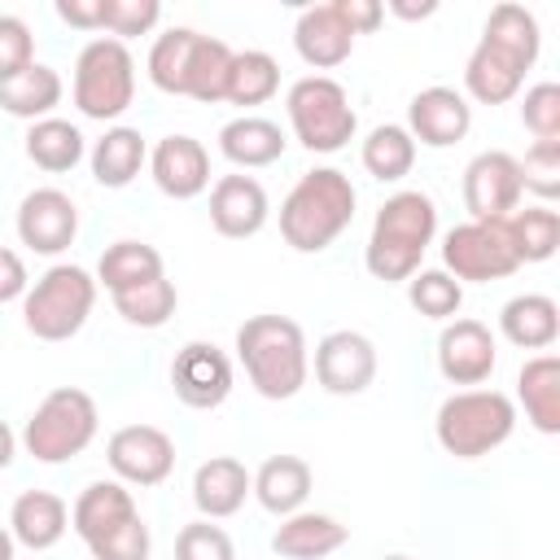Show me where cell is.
<instances>
[{
	"instance_id": "cell-25",
	"label": "cell",
	"mask_w": 560,
	"mask_h": 560,
	"mask_svg": "<svg viewBox=\"0 0 560 560\" xmlns=\"http://www.w3.org/2000/svg\"><path fill=\"white\" fill-rule=\"evenodd\" d=\"M219 153L241 166V171H254V166H271L284 158V131L280 122L271 118H258V114H241L232 122L219 127Z\"/></svg>"
},
{
	"instance_id": "cell-31",
	"label": "cell",
	"mask_w": 560,
	"mask_h": 560,
	"mask_svg": "<svg viewBox=\"0 0 560 560\" xmlns=\"http://www.w3.org/2000/svg\"><path fill=\"white\" fill-rule=\"evenodd\" d=\"M144 162H149V149L136 127H109L92 144V179L101 188H127Z\"/></svg>"
},
{
	"instance_id": "cell-19",
	"label": "cell",
	"mask_w": 560,
	"mask_h": 560,
	"mask_svg": "<svg viewBox=\"0 0 560 560\" xmlns=\"http://www.w3.org/2000/svg\"><path fill=\"white\" fill-rule=\"evenodd\" d=\"M271 219V201L267 188L254 175H219L210 188V223L219 236L228 241H245L258 236Z\"/></svg>"
},
{
	"instance_id": "cell-36",
	"label": "cell",
	"mask_w": 560,
	"mask_h": 560,
	"mask_svg": "<svg viewBox=\"0 0 560 560\" xmlns=\"http://www.w3.org/2000/svg\"><path fill=\"white\" fill-rule=\"evenodd\" d=\"M153 276H162V254L144 241H114V245H105V254L96 262V284H105L109 293L144 284Z\"/></svg>"
},
{
	"instance_id": "cell-44",
	"label": "cell",
	"mask_w": 560,
	"mask_h": 560,
	"mask_svg": "<svg viewBox=\"0 0 560 560\" xmlns=\"http://www.w3.org/2000/svg\"><path fill=\"white\" fill-rule=\"evenodd\" d=\"M35 61V35L22 18L13 13H0V83L22 74L26 66Z\"/></svg>"
},
{
	"instance_id": "cell-14",
	"label": "cell",
	"mask_w": 560,
	"mask_h": 560,
	"mask_svg": "<svg viewBox=\"0 0 560 560\" xmlns=\"http://www.w3.org/2000/svg\"><path fill=\"white\" fill-rule=\"evenodd\" d=\"M175 398L192 411H214L232 394V359L214 341H188L175 350L171 363Z\"/></svg>"
},
{
	"instance_id": "cell-51",
	"label": "cell",
	"mask_w": 560,
	"mask_h": 560,
	"mask_svg": "<svg viewBox=\"0 0 560 560\" xmlns=\"http://www.w3.org/2000/svg\"><path fill=\"white\" fill-rule=\"evenodd\" d=\"M385 560H411V556H385Z\"/></svg>"
},
{
	"instance_id": "cell-24",
	"label": "cell",
	"mask_w": 560,
	"mask_h": 560,
	"mask_svg": "<svg viewBox=\"0 0 560 560\" xmlns=\"http://www.w3.org/2000/svg\"><path fill=\"white\" fill-rule=\"evenodd\" d=\"M346 538H350V529L337 516L293 512V516H280V525L271 534V551L284 556V560H324L337 547H346Z\"/></svg>"
},
{
	"instance_id": "cell-7",
	"label": "cell",
	"mask_w": 560,
	"mask_h": 560,
	"mask_svg": "<svg viewBox=\"0 0 560 560\" xmlns=\"http://www.w3.org/2000/svg\"><path fill=\"white\" fill-rule=\"evenodd\" d=\"M96 306V280L92 271L74 262H52L22 298V324L39 341H70Z\"/></svg>"
},
{
	"instance_id": "cell-42",
	"label": "cell",
	"mask_w": 560,
	"mask_h": 560,
	"mask_svg": "<svg viewBox=\"0 0 560 560\" xmlns=\"http://www.w3.org/2000/svg\"><path fill=\"white\" fill-rule=\"evenodd\" d=\"M149 547H153V538H149V525L140 516H131L127 525H118L105 538L88 542L92 560H149Z\"/></svg>"
},
{
	"instance_id": "cell-6",
	"label": "cell",
	"mask_w": 560,
	"mask_h": 560,
	"mask_svg": "<svg viewBox=\"0 0 560 560\" xmlns=\"http://www.w3.org/2000/svg\"><path fill=\"white\" fill-rule=\"evenodd\" d=\"M516 429V402L499 389H459L442 398L433 416L438 446L455 459H481L499 451Z\"/></svg>"
},
{
	"instance_id": "cell-23",
	"label": "cell",
	"mask_w": 560,
	"mask_h": 560,
	"mask_svg": "<svg viewBox=\"0 0 560 560\" xmlns=\"http://www.w3.org/2000/svg\"><path fill=\"white\" fill-rule=\"evenodd\" d=\"M66 529H70V508L52 490H22L9 508V534H13V542H22L31 551L57 547L66 538Z\"/></svg>"
},
{
	"instance_id": "cell-12",
	"label": "cell",
	"mask_w": 560,
	"mask_h": 560,
	"mask_svg": "<svg viewBox=\"0 0 560 560\" xmlns=\"http://www.w3.org/2000/svg\"><path fill=\"white\" fill-rule=\"evenodd\" d=\"M521 166L503 149H486L464 166V210L486 223V219H508L521 210Z\"/></svg>"
},
{
	"instance_id": "cell-41",
	"label": "cell",
	"mask_w": 560,
	"mask_h": 560,
	"mask_svg": "<svg viewBox=\"0 0 560 560\" xmlns=\"http://www.w3.org/2000/svg\"><path fill=\"white\" fill-rule=\"evenodd\" d=\"M162 18L158 0H105V31L109 39H131V35H149Z\"/></svg>"
},
{
	"instance_id": "cell-5",
	"label": "cell",
	"mask_w": 560,
	"mask_h": 560,
	"mask_svg": "<svg viewBox=\"0 0 560 560\" xmlns=\"http://www.w3.org/2000/svg\"><path fill=\"white\" fill-rule=\"evenodd\" d=\"M228 66H232V48L223 39H214V35L192 31V26H171L149 48L153 88L171 92V96H192L201 105L223 101Z\"/></svg>"
},
{
	"instance_id": "cell-22",
	"label": "cell",
	"mask_w": 560,
	"mask_h": 560,
	"mask_svg": "<svg viewBox=\"0 0 560 560\" xmlns=\"http://www.w3.org/2000/svg\"><path fill=\"white\" fill-rule=\"evenodd\" d=\"M254 490V477L241 459L232 455H210L206 464H197L192 472V503L201 512V521H223V516H236L245 508Z\"/></svg>"
},
{
	"instance_id": "cell-15",
	"label": "cell",
	"mask_w": 560,
	"mask_h": 560,
	"mask_svg": "<svg viewBox=\"0 0 560 560\" xmlns=\"http://www.w3.org/2000/svg\"><path fill=\"white\" fill-rule=\"evenodd\" d=\"M105 459L127 486H162L175 468V442L158 424H122L109 433Z\"/></svg>"
},
{
	"instance_id": "cell-9",
	"label": "cell",
	"mask_w": 560,
	"mask_h": 560,
	"mask_svg": "<svg viewBox=\"0 0 560 560\" xmlns=\"http://www.w3.org/2000/svg\"><path fill=\"white\" fill-rule=\"evenodd\" d=\"M284 105H289V127H293L302 149L337 153V149H346L354 140L359 118H354V105H350V96H346V88L337 79L306 74V79H298L289 88Z\"/></svg>"
},
{
	"instance_id": "cell-38",
	"label": "cell",
	"mask_w": 560,
	"mask_h": 560,
	"mask_svg": "<svg viewBox=\"0 0 560 560\" xmlns=\"http://www.w3.org/2000/svg\"><path fill=\"white\" fill-rule=\"evenodd\" d=\"M407 302H411L424 319H451V315H459V306H464V284H459L455 276H446L442 267L416 271V276L407 280Z\"/></svg>"
},
{
	"instance_id": "cell-48",
	"label": "cell",
	"mask_w": 560,
	"mask_h": 560,
	"mask_svg": "<svg viewBox=\"0 0 560 560\" xmlns=\"http://www.w3.org/2000/svg\"><path fill=\"white\" fill-rule=\"evenodd\" d=\"M394 18H402V22H420V18H433L438 13V4L433 0H424V4H407V0H389L385 4Z\"/></svg>"
},
{
	"instance_id": "cell-26",
	"label": "cell",
	"mask_w": 560,
	"mask_h": 560,
	"mask_svg": "<svg viewBox=\"0 0 560 560\" xmlns=\"http://www.w3.org/2000/svg\"><path fill=\"white\" fill-rule=\"evenodd\" d=\"M499 332L521 350H547L560 337V306L547 293H516L499 311Z\"/></svg>"
},
{
	"instance_id": "cell-45",
	"label": "cell",
	"mask_w": 560,
	"mask_h": 560,
	"mask_svg": "<svg viewBox=\"0 0 560 560\" xmlns=\"http://www.w3.org/2000/svg\"><path fill=\"white\" fill-rule=\"evenodd\" d=\"M31 276H26V262H22V254L18 249H9V245H0V306L4 302H18V298H26V284Z\"/></svg>"
},
{
	"instance_id": "cell-20",
	"label": "cell",
	"mask_w": 560,
	"mask_h": 560,
	"mask_svg": "<svg viewBox=\"0 0 560 560\" xmlns=\"http://www.w3.org/2000/svg\"><path fill=\"white\" fill-rule=\"evenodd\" d=\"M149 171L153 184L175 201H192L210 188V153L192 136H162L149 153Z\"/></svg>"
},
{
	"instance_id": "cell-32",
	"label": "cell",
	"mask_w": 560,
	"mask_h": 560,
	"mask_svg": "<svg viewBox=\"0 0 560 560\" xmlns=\"http://www.w3.org/2000/svg\"><path fill=\"white\" fill-rule=\"evenodd\" d=\"M26 158L48 175L74 171L83 162V131L66 118H39L26 127Z\"/></svg>"
},
{
	"instance_id": "cell-29",
	"label": "cell",
	"mask_w": 560,
	"mask_h": 560,
	"mask_svg": "<svg viewBox=\"0 0 560 560\" xmlns=\"http://www.w3.org/2000/svg\"><path fill=\"white\" fill-rule=\"evenodd\" d=\"M131 516H140V512H136V499H131V490L122 481H92L70 508V525H74V534L83 542L105 538L109 529L127 525Z\"/></svg>"
},
{
	"instance_id": "cell-27",
	"label": "cell",
	"mask_w": 560,
	"mask_h": 560,
	"mask_svg": "<svg viewBox=\"0 0 560 560\" xmlns=\"http://www.w3.org/2000/svg\"><path fill=\"white\" fill-rule=\"evenodd\" d=\"M516 398L525 407V420L538 433H560V359L556 354H534L516 372Z\"/></svg>"
},
{
	"instance_id": "cell-46",
	"label": "cell",
	"mask_w": 560,
	"mask_h": 560,
	"mask_svg": "<svg viewBox=\"0 0 560 560\" xmlns=\"http://www.w3.org/2000/svg\"><path fill=\"white\" fill-rule=\"evenodd\" d=\"M57 18L79 31H105V0H57Z\"/></svg>"
},
{
	"instance_id": "cell-33",
	"label": "cell",
	"mask_w": 560,
	"mask_h": 560,
	"mask_svg": "<svg viewBox=\"0 0 560 560\" xmlns=\"http://www.w3.org/2000/svg\"><path fill=\"white\" fill-rule=\"evenodd\" d=\"M276 92H280V66H276L271 52H262V48L232 52L223 101H232V105H262V101H271Z\"/></svg>"
},
{
	"instance_id": "cell-3",
	"label": "cell",
	"mask_w": 560,
	"mask_h": 560,
	"mask_svg": "<svg viewBox=\"0 0 560 560\" xmlns=\"http://www.w3.org/2000/svg\"><path fill=\"white\" fill-rule=\"evenodd\" d=\"M354 184L337 166H315L306 171L289 197L280 201V236L298 254H319L328 249L350 223H354Z\"/></svg>"
},
{
	"instance_id": "cell-16",
	"label": "cell",
	"mask_w": 560,
	"mask_h": 560,
	"mask_svg": "<svg viewBox=\"0 0 560 560\" xmlns=\"http://www.w3.org/2000/svg\"><path fill=\"white\" fill-rule=\"evenodd\" d=\"M79 236V206L61 188H31L18 206V241L35 254H61Z\"/></svg>"
},
{
	"instance_id": "cell-43",
	"label": "cell",
	"mask_w": 560,
	"mask_h": 560,
	"mask_svg": "<svg viewBox=\"0 0 560 560\" xmlns=\"http://www.w3.org/2000/svg\"><path fill=\"white\" fill-rule=\"evenodd\" d=\"M521 122L538 140H560V88L556 83H534L521 101Z\"/></svg>"
},
{
	"instance_id": "cell-34",
	"label": "cell",
	"mask_w": 560,
	"mask_h": 560,
	"mask_svg": "<svg viewBox=\"0 0 560 560\" xmlns=\"http://www.w3.org/2000/svg\"><path fill=\"white\" fill-rule=\"evenodd\" d=\"M359 158H363V171H368L372 179L394 184V179L411 175V166H416V140H411L407 127H398V122H381V127L368 131Z\"/></svg>"
},
{
	"instance_id": "cell-37",
	"label": "cell",
	"mask_w": 560,
	"mask_h": 560,
	"mask_svg": "<svg viewBox=\"0 0 560 560\" xmlns=\"http://www.w3.org/2000/svg\"><path fill=\"white\" fill-rule=\"evenodd\" d=\"M109 298H114V311H118L131 328H162V324L175 315V306H179V293H175V284L166 280V271L153 276V280H144V284L118 289V293H109Z\"/></svg>"
},
{
	"instance_id": "cell-30",
	"label": "cell",
	"mask_w": 560,
	"mask_h": 560,
	"mask_svg": "<svg viewBox=\"0 0 560 560\" xmlns=\"http://www.w3.org/2000/svg\"><path fill=\"white\" fill-rule=\"evenodd\" d=\"M61 74L44 61H31L22 74L4 79L0 83V109L13 114V118H26V122H39V118H52V109L61 105Z\"/></svg>"
},
{
	"instance_id": "cell-11",
	"label": "cell",
	"mask_w": 560,
	"mask_h": 560,
	"mask_svg": "<svg viewBox=\"0 0 560 560\" xmlns=\"http://www.w3.org/2000/svg\"><path fill=\"white\" fill-rule=\"evenodd\" d=\"M521 262H516V249L508 241V228L503 219H468L459 228H451L442 236V271L455 276V280H472V284H490V280H503L512 276Z\"/></svg>"
},
{
	"instance_id": "cell-28",
	"label": "cell",
	"mask_w": 560,
	"mask_h": 560,
	"mask_svg": "<svg viewBox=\"0 0 560 560\" xmlns=\"http://www.w3.org/2000/svg\"><path fill=\"white\" fill-rule=\"evenodd\" d=\"M311 464L302 455H271L262 459V468L254 472V499L271 512V516H293L302 512L306 494H311Z\"/></svg>"
},
{
	"instance_id": "cell-2",
	"label": "cell",
	"mask_w": 560,
	"mask_h": 560,
	"mask_svg": "<svg viewBox=\"0 0 560 560\" xmlns=\"http://www.w3.org/2000/svg\"><path fill=\"white\" fill-rule=\"evenodd\" d=\"M438 236V206L429 192L420 188H402L394 197L381 201L376 219H372V236L363 249V262L376 280L385 284H402L420 271L424 249Z\"/></svg>"
},
{
	"instance_id": "cell-40",
	"label": "cell",
	"mask_w": 560,
	"mask_h": 560,
	"mask_svg": "<svg viewBox=\"0 0 560 560\" xmlns=\"http://www.w3.org/2000/svg\"><path fill=\"white\" fill-rule=\"evenodd\" d=\"M175 560H236V547H232L228 529H219L210 521H192L175 538Z\"/></svg>"
},
{
	"instance_id": "cell-21",
	"label": "cell",
	"mask_w": 560,
	"mask_h": 560,
	"mask_svg": "<svg viewBox=\"0 0 560 560\" xmlns=\"http://www.w3.org/2000/svg\"><path fill=\"white\" fill-rule=\"evenodd\" d=\"M293 48L315 70H332V66H341L354 52V31L341 18L337 0L311 4V9L298 13V22H293Z\"/></svg>"
},
{
	"instance_id": "cell-17",
	"label": "cell",
	"mask_w": 560,
	"mask_h": 560,
	"mask_svg": "<svg viewBox=\"0 0 560 560\" xmlns=\"http://www.w3.org/2000/svg\"><path fill=\"white\" fill-rule=\"evenodd\" d=\"M499 363L494 332L481 319H451L438 337V372L451 385H481Z\"/></svg>"
},
{
	"instance_id": "cell-18",
	"label": "cell",
	"mask_w": 560,
	"mask_h": 560,
	"mask_svg": "<svg viewBox=\"0 0 560 560\" xmlns=\"http://www.w3.org/2000/svg\"><path fill=\"white\" fill-rule=\"evenodd\" d=\"M468 127H472V105L455 88L433 83V88L416 92L411 105H407V131H411V140H420L429 149L459 144L468 136Z\"/></svg>"
},
{
	"instance_id": "cell-39",
	"label": "cell",
	"mask_w": 560,
	"mask_h": 560,
	"mask_svg": "<svg viewBox=\"0 0 560 560\" xmlns=\"http://www.w3.org/2000/svg\"><path fill=\"white\" fill-rule=\"evenodd\" d=\"M516 166H521V188L538 192L542 201L560 192V140H534L525 158H516Z\"/></svg>"
},
{
	"instance_id": "cell-49",
	"label": "cell",
	"mask_w": 560,
	"mask_h": 560,
	"mask_svg": "<svg viewBox=\"0 0 560 560\" xmlns=\"http://www.w3.org/2000/svg\"><path fill=\"white\" fill-rule=\"evenodd\" d=\"M13 455H18V433H13V429L0 420V472L13 464Z\"/></svg>"
},
{
	"instance_id": "cell-13",
	"label": "cell",
	"mask_w": 560,
	"mask_h": 560,
	"mask_svg": "<svg viewBox=\"0 0 560 560\" xmlns=\"http://www.w3.org/2000/svg\"><path fill=\"white\" fill-rule=\"evenodd\" d=\"M315 381L337 398H354L376 381V346L359 328H337L315 346Z\"/></svg>"
},
{
	"instance_id": "cell-10",
	"label": "cell",
	"mask_w": 560,
	"mask_h": 560,
	"mask_svg": "<svg viewBox=\"0 0 560 560\" xmlns=\"http://www.w3.org/2000/svg\"><path fill=\"white\" fill-rule=\"evenodd\" d=\"M136 101V61L127 44L101 35L74 57V105L83 118L109 122Z\"/></svg>"
},
{
	"instance_id": "cell-8",
	"label": "cell",
	"mask_w": 560,
	"mask_h": 560,
	"mask_svg": "<svg viewBox=\"0 0 560 560\" xmlns=\"http://www.w3.org/2000/svg\"><path fill=\"white\" fill-rule=\"evenodd\" d=\"M96 424H101V416H96L92 394L74 389V385H57L31 411V420L22 429V446L39 464H66L92 446Z\"/></svg>"
},
{
	"instance_id": "cell-4",
	"label": "cell",
	"mask_w": 560,
	"mask_h": 560,
	"mask_svg": "<svg viewBox=\"0 0 560 560\" xmlns=\"http://www.w3.org/2000/svg\"><path fill=\"white\" fill-rule=\"evenodd\" d=\"M236 359H241L249 385L271 402L293 398L311 372L306 337H302L298 319H289V315H249L236 328Z\"/></svg>"
},
{
	"instance_id": "cell-35",
	"label": "cell",
	"mask_w": 560,
	"mask_h": 560,
	"mask_svg": "<svg viewBox=\"0 0 560 560\" xmlns=\"http://www.w3.org/2000/svg\"><path fill=\"white\" fill-rule=\"evenodd\" d=\"M508 228V241L516 249V262H547L560 245V214L551 206H525V210H512L503 219Z\"/></svg>"
},
{
	"instance_id": "cell-1",
	"label": "cell",
	"mask_w": 560,
	"mask_h": 560,
	"mask_svg": "<svg viewBox=\"0 0 560 560\" xmlns=\"http://www.w3.org/2000/svg\"><path fill=\"white\" fill-rule=\"evenodd\" d=\"M538 48H542V31H538V18L525 9V4H494L490 18H486V31L477 39V48L468 52V66H464V88L472 101L481 105H508L521 83H525V70L538 61Z\"/></svg>"
},
{
	"instance_id": "cell-50",
	"label": "cell",
	"mask_w": 560,
	"mask_h": 560,
	"mask_svg": "<svg viewBox=\"0 0 560 560\" xmlns=\"http://www.w3.org/2000/svg\"><path fill=\"white\" fill-rule=\"evenodd\" d=\"M13 547H18V542H13V534L0 525V560H13Z\"/></svg>"
},
{
	"instance_id": "cell-47",
	"label": "cell",
	"mask_w": 560,
	"mask_h": 560,
	"mask_svg": "<svg viewBox=\"0 0 560 560\" xmlns=\"http://www.w3.org/2000/svg\"><path fill=\"white\" fill-rule=\"evenodd\" d=\"M337 9L354 35H372L385 22V4H376V0H337Z\"/></svg>"
}]
</instances>
